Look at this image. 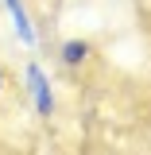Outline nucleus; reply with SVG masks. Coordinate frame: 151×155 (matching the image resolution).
<instances>
[{
    "label": "nucleus",
    "mask_w": 151,
    "mask_h": 155,
    "mask_svg": "<svg viewBox=\"0 0 151 155\" xmlns=\"http://www.w3.org/2000/svg\"><path fill=\"white\" fill-rule=\"evenodd\" d=\"M23 74H27V89H31V97H35V113H39V116H51V113H54L51 78L43 74V66H39V62H27V66H23Z\"/></svg>",
    "instance_id": "f257e3e1"
},
{
    "label": "nucleus",
    "mask_w": 151,
    "mask_h": 155,
    "mask_svg": "<svg viewBox=\"0 0 151 155\" xmlns=\"http://www.w3.org/2000/svg\"><path fill=\"white\" fill-rule=\"evenodd\" d=\"M4 8H8V16L16 23V35L23 39V47H35V27H31V16H27L23 0H4Z\"/></svg>",
    "instance_id": "f03ea898"
},
{
    "label": "nucleus",
    "mask_w": 151,
    "mask_h": 155,
    "mask_svg": "<svg viewBox=\"0 0 151 155\" xmlns=\"http://www.w3.org/2000/svg\"><path fill=\"white\" fill-rule=\"evenodd\" d=\"M93 54V47L85 43V39H66L62 43V51H58V58L66 62V66H85V58Z\"/></svg>",
    "instance_id": "7ed1b4c3"
},
{
    "label": "nucleus",
    "mask_w": 151,
    "mask_h": 155,
    "mask_svg": "<svg viewBox=\"0 0 151 155\" xmlns=\"http://www.w3.org/2000/svg\"><path fill=\"white\" fill-rule=\"evenodd\" d=\"M0 93H4V70H0Z\"/></svg>",
    "instance_id": "20e7f679"
}]
</instances>
